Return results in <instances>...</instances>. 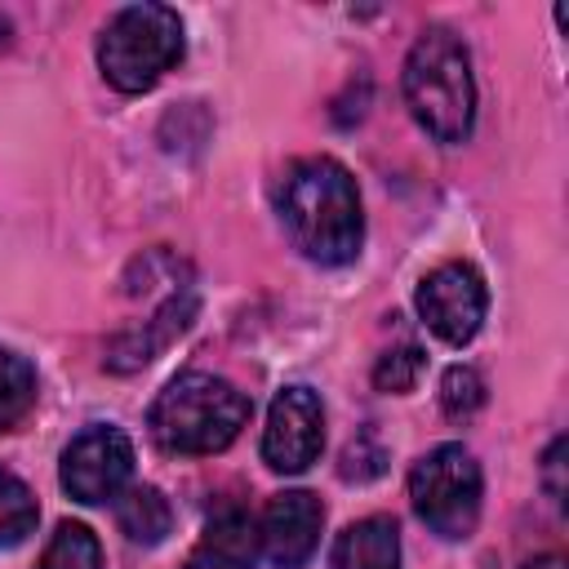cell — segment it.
<instances>
[{
    "label": "cell",
    "instance_id": "obj_17",
    "mask_svg": "<svg viewBox=\"0 0 569 569\" xmlns=\"http://www.w3.org/2000/svg\"><path fill=\"white\" fill-rule=\"evenodd\" d=\"M485 405V378L471 365H453L440 378V409L449 418H471Z\"/></svg>",
    "mask_w": 569,
    "mask_h": 569
},
{
    "label": "cell",
    "instance_id": "obj_9",
    "mask_svg": "<svg viewBox=\"0 0 569 569\" xmlns=\"http://www.w3.org/2000/svg\"><path fill=\"white\" fill-rule=\"evenodd\" d=\"M320 525H325V507L316 493H307V489L276 493L258 520V551L276 569H298L311 560V551L320 542Z\"/></svg>",
    "mask_w": 569,
    "mask_h": 569
},
{
    "label": "cell",
    "instance_id": "obj_13",
    "mask_svg": "<svg viewBox=\"0 0 569 569\" xmlns=\"http://www.w3.org/2000/svg\"><path fill=\"white\" fill-rule=\"evenodd\" d=\"M116 525H120V533L129 542L156 547L173 529V507H169V498L156 485H133V489H124L116 498Z\"/></svg>",
    "mask_w": 569,
    "mask_h": 569
},
{
    "label": "cell",
    "instance_id": "obj_12",
    "mask_svg": "<svg viewBox=\"0 0 569 569\" xmlns=\"http://www.w3.org/2000/svg\"><path fill=\"white\" fill-rule=\"evenodd\" d=\"M329 565L333 569H400V529H396V520L369 516V520L347 525L333 542Z\"/></svg>",
    "mask_w": 569,
    "mask_h": 569
},
{
    "label": "cell",
    "instance_id": "obj_19",
    "mask_svg": "<svg viewBox=\"0 0 569 569\" xmlns=\"http://www.w3.org/2000/svg\"><path fill=\"white\" fill-rule=\"evenodd\" d=\"M342 480H373L378 471H382V449H373V453H365V436L360 440H351L347 445V453H342Z\"/></svg>",
    "mask_w": 569,
    "mask_h": 569
},
{
    "label": "cell",
    "instance_id": "obj_2",
    "mask_svg": "<svg viewBox=\"0 0 569 569\" xmlns=\"http://www.w3.org/2000/svg\"><path fill=\"white\" fill-rule=\"evenodd\" d=\"M249 413H253V405L240 387H231L218 373L191 369V373H178L151 400L147 427H151V440L164 453L200 458V453L227 449L240 436V427L249 422Z\"/></svg>",
    "mask_w": 569,
    "mask_h": 569
},
{
    "label": "cell",
    "instance_id": "obj_20",
    "mask_svg": "<svg viewBox=\"0 0 569 569\" xmlns=\"http://www.w3.org/2000/svg\"><path fill=\"white\" fill-rule=\"evenodd\" d=\"M560 467H565V436H556V440H551V449H547V458H542L547 493H551V502H556V507L565 502V480H560Z\"/></svg>",
    "mask_w": 569,
    "mask_h": 569
},
{
    "label": "cell",
    "instance_id": "obj_7",
    "mask_svg": "<svg viewBox=\"0 0 569 569\" xmlns=\"http://www.w3.org/2000/svg\"><path fill=\"white\" fill-rule=\"evenodd\" d=\"M413 302H418V316L427 320V329L436 338H445L449 347H462L485 325L489 289H485V276L471 262H445L431 276H422Z\"/></svg>",
    "mask_w": 569,
    "mask_h": 569
},
{
    "label": "cell",
    "instance_id": "obj_11",
    "mask_svg": "<svg viewBox=\"0 0 569 569\" xmlns=\"http://www.w3.org/2000/svg\"><path fill=\"white\" fill-rule=\"evenodd\" d=\"M253 560H258V525L231 507L209 520L204 538L187 556V569H253Z\"/></svg>",
    "mask_w": 569,
    "mask_h": 569
},
{
    "label": "cell",
    "instance_id": "obj_1",
    "mask_svg": "<svg viewBox=\"0 0 569 569\" xmlns=\"http://www.w3.org/2000/svg\"><path fill=\"white\" fill-rule=\"evenodd\" d=\"M276 209L302 258L320 267H342L360 253V240H365L360 191L338 160L329 156L293 160L280 178Z\"/></svg>",
    "mask_w": 569,
    "mask_h": 569
},
{
    "label": "cell",
    "instance_id": "obj_21",
    "mask_svg": "<svg viewBox=\"0 0 569 569\" xmlns=\"http://www.w3.org/2000/svg\"><path fill=\"white\" fill-rule=\"evenodd\" d=\"M525 569H565V560L560 556H533Z\"/></svg>",
    "mask_w": 569,
    "mask_h": 569
},
{
    "label": "cell",
    "instance_id": "obj_8",
    "mask_svg": "<svg viewBox=\"0 0 569 569\" xmlns=\"http://www.w3.org/2000/svg\"><path fill=\"white\" fill-rule=\"evenodd\" d=\"M325 449V409L311 387H284L262 427V462L280 476L307 471Z\"/></svg>",
    "mask_w": 569,
    "mask_h": 569
},
{
    "label": "cell",
    "instance_id": "obj_4",
    "mask_svg": "<svg viewBox=\"0 0 569 569\" xmlns=\"http://www.w3.org/2000/svg\"><path fill=\"white\" fill-rule=\"evenodd\" d=\"M182 58V18L169 4H129L120 9L102 40H98V67L111 89L142 93L164 71H173Z\"/></svg>",
    "mask_w": 569,
    "mask_h": 569
},
{
    "label": "cell",
    "instance_id": "obj_6",
    "mask_svg": "<svg viewBox=\"0 0 569 569\" xmlns=\"http://www.w3.org/2000/svg\"><path fill=\"white\" fill-rule=\"evenodd\" d=\"M62 489L76 502H111L133 476V440L120 427L93 422L62 449Z\"/></svg>",
    "mask_w": 569,
    "mask_h": 569
},
{
    "label": "cell",
    "instance_id": "obj_15",
    "mask_svg": "<svg viewBox=\"0 0 569 569\" xmlns=\"http://www.w3.org/2000/svg\"><path fill=\"white\" fill-rule=\"evenodd\" d=\"M36 405V369L27 356L0 347V431L22 422Z\"/></svg>",
    "mask_w": 569,
    "mask_h": 569
},
{
    "label": "cell",
    "instance_id": "obj_3",
    "mask_svg": "<svg viewBox=\"0 0 569 569\" xmlns=\"http://www.w3.org/2000/svg\"><path fill=\"white\" fill-rule=\"evenodd\" d=\"M405 102L413 120L436 138V142H462L476 120V80H471V58L467 44L445 31L427 27L409 58H405Z\"/></svg>",
    "mask_w": 569,
    "mask_h": 569
},
{
    "label": "cell",
    "instance_id": "obj_5",
    "mask_svg": "<svg viewBox=\"0 0 569 569\" xmlns=\"http://www.w3.org/2000/svg\"><path fill=\"white\" fill-rule=\"evenodd\" d=\"M480 493H485V480H480V467L476 458L462 449V445H436L427 449L413 471H409V498H413V511L418 520L458 542L476 529L480 520Z\"/></svg>",
    "mask_w": 569,
    "mask_h": 569
},
{
    "label": "cell",
    "instance_id": "obj_10",
    "mask_svg": "<svg viewBox=\"0 0 569 569\" xmlns=\"http://www.w3.org/2000/svg\"><path fill=\"white\" fill-rule=\"evenodd\" d=\"M191 316H196V293L191 289H182V293H173L151 320H142V329H124L116 342H111V351H107V365L111 369H138V365H147L169 338H178L187 325H191Z\"/></svg>",
    "mask_w": 569,
    "mask_h": 569
},
{
    "label": "cell",
    "instance_id": "obj_18",
    "mask_svg": "<svg viewBox=\"0 0 569 569\" xmlns=\"http://www.w3.org/2000/svg\"><path fill=\"white\" fill-rule=\"evenodd\" d=\"M422 373V351L418 347H396V351H382L378 365H373V387L378 391H409Z\"/></svg>",
    "mask_w": 569,
    "mask_h": 569
},
{
    "label": "cell",
    "instance_id": "obj_14",
    "mask_svg": "<svg viewBox=\"0 0 569 569\" xmlns=\"http://www.w3.org/2000/svg\"><path fill=\"white\" fill-rule=\"evenodd\" d=\"M36 569H107V565H102L98 538L80 520H62L53 529V538H49V547H44Z\"/></svg>",
    "mask_w": 569,
    "mask_h": 569
},
{
    "label": "cell",
    "instance_id": "obj_16",
    "mask_svg": "<svg viewBox=\"0 0 569 569\" xmlns=\"http://www.w3.org/2000/svg\"><path fill=\"white\" fill-rule=\"evenodd\" d=\"M36 520H40V507H36V493L0 467V547H18L36 533Z\"/></svg>",
    "mask_w": 569,
    "mask_h": 569
}]
</instances>
